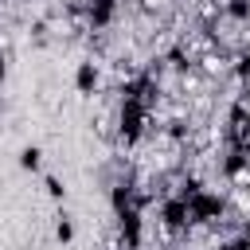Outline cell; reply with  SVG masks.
Instances as JSON below:
<instances>
[{"label":"cell","instance_id":"7a4b0ae2","mask_svg":"<svg viewBox=\"0 0 250 250\" xmlns=\"http://www.w3.org/2000/svg\"><path fill=\"white\" fill-rule=\"evenodd\" d=\"M172 8H176V0H137L141 16H168Z\"/></svg>","mask_w":250,"mask_h":250},{"label":"cell","instance_id":"6da1fadb","mask_svg":"<svg viewBox=\"0 0 250 250\" xmlns=\"http://www.w3.org/2000/svg\"><path fill=\"white\" fill-rule=\"evenodd\" d=\"M195 66H199L211 82H223V78H230V51H227V47H211L207 55L195 59Z\"/></svg>","mask_w":250,"mask_h":250},{"label":"cell","instance_id":"3957f363","mask_svg":"<svg viewBox=\"0 0 250 250\" xmlns=\"http://www.w3.org/2000/svg\"><path fill=\"white\" fill-rule=\"evenodd\" d=\"M23 168H39V152H35V148L23 152Z\"/></svg>","mask_w":250,"mask_h":250},{"label":"cell","instance_id":"277c9868","mask_svg":"<svg viewBox=\"0 0 250 250\" xmlns=\"http://www.w3.org/2000/svg\"><path fill=\"white\" fill-rule=\"evenodd\" d=\"M242 242H246V250H250V227H246V230H242Z\"/></svg>","mask_w":250,"mask_h":250},{"label":"cell","instance_id":"5b68a950","mask_svg":"<svg viewBox=\"0 0 250 250\" xmlns=\"http://www.w3.org/2000/svg\"><path fill=\"white\" fill-rule=\"evenodd\" d=\"M0 78H4V59H0Z\"/></svg>","mask_w":250,"mask_h":250}]
</instances>
